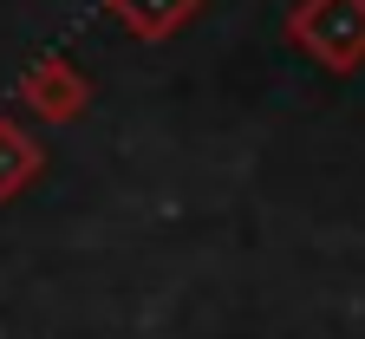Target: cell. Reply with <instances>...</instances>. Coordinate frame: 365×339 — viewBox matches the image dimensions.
Listing matches in <instances>:
<instances>
[{
  "label": "cell",
  "mask_w": 365,
  "mask_h": 339,
  "mask_svg": "<svg viewBox=\"0 0 365 339\" xmlns=\"http://www.w3.org/2000/svg\"><path fill=\"white\" fill-rule=\"evenodd\" d=\"M287 39L327 72L365 66V0H300L287 14Z\"/></svg>",
  "instance_id": "cell-1"
},
{
  "label": "cell",
  "mask_w": 365,
  "mask_h": 339,
  "mask_svg": "<svg viewBox=\"0 0 365 339\" xmlns=\"http://www.w3.org/2000/svg\"><path fill=\"white\" fill-rule=\"evenodd\" d=\"M85 72L72 66V59H59V53H46V59H33L26 66V79H20V98H26V111H39V118H53V124H66V118H78L85 111Z\"/></svg>",
  "instance_id": "cell-2"
},
{
  "label": "cell",
  "mask_w": 365,
  "mask_h": 339,
  "mask_svg": "<svg viewBox=\"0 0 365 339\" xmlns=\"http://www.w3.org/2000/svg\"><path fill=\"white\" fill-rule=\"evenodd\" d=\"M105 7H111L137 39H150V46H157V39H170L182 20H190L202 0H105Z\"/></svg>",
  "instance_id": "cell-3"
},
{
  "label": "cell",
  "mask_w": 365,
  "mask_h": 339,
  "mask_svg": "<svg viewBox=\"0 0 365 339\" xmlns=\"http://www.w3.org/2000/svg\"><path fill=\"white\" fill-rule=\"evenodd\" d=\"M33 176H39V143H33L14 118H0V203L20 196Z\"/></svg>",
  "instance_id": "cell-4"
}]
</instances>
